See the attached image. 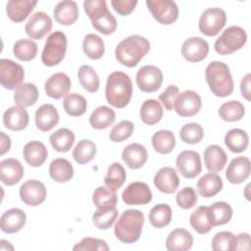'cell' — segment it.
<instances>
[{
  "label": "cell",
  "instance_id": "obj_12",
  "mask_svg": "<svg viewBox=\"0 0 251 251\" xmlns=\"http://www.w3.org/2000/svg\"><path fill=\"white\" fill-rule=\"evenodd\" d=\"M176 165L184 178H194L202 171L201 157L199 153L193 150H184L180 152L176 157Z\"/></svg>",
  "mask_w": 251,
  "mask_h": 251
},
{
  "label": "cell",
  "instance_id": "obj_18",
  "mask_svg": "<svg viewBox=\"0 0 251 251\" xmlns=\"http://www.w3.org/2000/svg\"><path fill=\"white\" fill-rule=\"evenodd\" d=\"M251 172L250 160L244 156L233 158L226 171V179L232 184H239L245 181Z\"/></svg>",
  "mask_w": 251,
  "mask_h": 251
},
{
  "label": "cell",
  "instance_id": "obj_38",
  "mask_svg": "<svg viewBox=\"0 0 251 251\" xmlns=\"http://www.w3.org/2000/svg\"><path fill=\"white\" fill-rule=\"evenodd\" d=\"M51 146L57 152H68L75 143V133L69 128H60L49 137Z\"/></svg>",
  "mask_w": 251,
  "mask_h": 251
},
{
  "label": "cell",
  "instance_id": "obj_19",
  "mask_svg": "<svg viewBox=\"0 0 251 251\" xmlns=\"http://www.w3.org/2000/svg\"><path fill=\"white\" fill-rule=\"evenodd\" d=\"M72 82L65 73H56L45 81V92L53 99H61L66 96L71 89Z\"/></svg>",
  "mask_w": 251,
  "mask_h": 251
},
{
  "label": "cell",
  "instance_id": "obj_42",
  "mask_svg": "<svg viewBox=\"0 0 251 251\" xmlns=\"http://www.w3.org/2000/svg\"><path fill=\"white\" fill-rule=\"evenodd\" d=\"M65 112L71 117L82 116L87 109L85 98L78 93H68L63 101Z\"/></svg>",
  "mask_w": 251,
  "mask_h": 251
},
{
  "label": "cell",
  "instance_id": "obj_20",
  "mask_svg": "<svg viewBox=\"0 0 251 251\" xmlns=\"http://www.w3.org/2000/svg\"><path fill=\"white\" fill-rule=\"evenodd\" d=\"M154 185L163 193H174L179 184V178L176 171L171 167L161 168L153 178Z\"/></svg>",
  "mask_w": 251,
  "mask_h": 251
},
{
  "label": "cell",
  "instance_id": "obj_46",
  "mask_svg": "<svg viewBox=\"0 0 251 251\" xmlns=\"http://www.w3.org/2000/svg\"><path fill=\"white\" fill-rule=\"evenodd\" d=\"M126 178V174L124 167L120 163L115 162L108 168L107 175L104 178V182L109 189L117 191L124 184Z\"/></svg>",
  "mask_w": 251,
  "mask_h": 251
},
{
  "label": "cell",
  "instance_id": "obj_44",
  "mask_svg": "<svg viewBox=\"0 0 251 251\" xmlns=\"http://www.w3.org/2000/svg\"><path fill=\"white\" fill-rule=\"evenodd\" d=\"M96 155V145L89 139H81L75 145L73 151V158L80 165L87 164L94 159Z\"/></svg>",
  "mask_w": 251,
  "mask_h": 251
},
{
  "label": "cell",
  "instance_id": "obj_31",
  "mask_svg": "<svg viewBox=\"0 0 251 251\" xmlns=\"http://www.w3.org/2000/svg\"><path fill=\"white\" fill-rule=\"evenodd\" d=\"M25 161L31 167H40L48 156L46 146L37 140L27 142L23 150Z\"/></svg>",
  "mask_w": 251,
  "mask_h": 251
},
{
  "label": "cell",
  "instance_id": "obj_16",
  "mask_svg": "<svg viewBox=\"0 0 251 251\" xmlns=\"http://www.w3.org/2000/svg\"><path fill=\"white\" fill-rule=\"evenodd\" d=\"M122 199L126 205H145L151 202L152 191L145 182L134 181L125 188Z\"/></svg>",
  "mask_w": 251,
  "mask_h": 251
},
{
  "label": "cell",
  "instance_id": "obj_48",
  "mask_svg": "<svg viewBox=\"0 0 251 251\" xmlns=\"http://www.w3.org/2000/svg\"><path fill=\"white\" fill-rule=\"evenodd\" d=\"M37 44L30 39H20L13 47L14 56L20 61L28 62L35 58L37 54Z\"/></svg>",
  "mask_w": 251,
  "mask_h": 251
},
{
  "label": "cell",
  "instance_id": "obj_43",
  "mask_svg": "<svg viewBox=\"0 0 251 251\" xmlns=\"http://www.w3.org/2000/svg\"><path fill=\"white\" fill-rule=\"evenodd\" d=\"M77 76L81 86L88 92L94 93L99 89L100 79L95 70L88 65H82L77 72Z\"/></svg>",
  "mask_w": 251,
  "mask_h": 251
},
{
  "label": "cell",
  "instance_id": "obj_30",
  "mask_svg": "<svg viewBox=\"0 0 251 251\" xmlns=\"http://www.w3.org/2000/svg\"><path fill=\"white\" fill-rule=\"evenodd\" d=\"M193 245L191 233L184 228H176L166 239V248L169 251H186Z\"/></svg>",
  "mask_w": 251,
  "mask_h": 251
},
{
  "label": "cell",
  "instance_id": "obj_49",
  "mask_svg": "<svg viewBox=\"0 0 251 251\" xmlns=\"http://www.w3.org/2000/svg\"><path fill=\"white\" fill-rule=\"evenodd\" d=\"M214 251H234L236 250V236L230 231H220L212 239Z\"/></svg>",
  "mask_w": 251,
  "mask_h": 251
},
{
  "label": "cell",
  "instance_id": "obj_32",
  "mask_svg": "<svg viewBox=\"0 0 251 251\" xmlns=\"http://www.w3.org/2000/svg\"><path fill=\"white\" fill-rule=\"evenodd\" d=\"M223 188L222 177L215 173H208L202 176L197 181L198 193L205 197L210 198L218 194Z\"/></svg>",
  "mask_w": 251,
  "mask_h": 251
},
{
  "label": "cell",
  "instance_id": "obj_54",
  "mask_svg": "<svg viewBox=\"0 0 251 251\" xmlns=\"http://www.w3.org/2000/svg\"><path fill=\"white\" fill-rule=\"evenodd\" d=\"M74 251H108L109 246L105 240L94 238V237H84L78 243L73 247Z\"/></svg>",
  "mask_w": 251,
  "mask_h": 251
},
{
  "label": "cell",
  "instance_id": "obj_10",
  "mask_svg": "<svg viewBox=\"0 0 251 251\" xmlns=\"http://www.w3.org/2000/svg\"><path fill=\"white\" fill-rule=\"evenodd\" d=\"M24 77L25 70L20 64L10 59L0 60V83L4 88L16 89L22 84Z\"/></svg>",
  "mask_w": 251,
  "mask_h": 251
},
{
  "label": "cell",
  "instance_id": "obj_47",
  "mask_svg": "<svg viewBox=\"0 0 251 251\" xmlns=\"http://www.w3.org/2000/svg\"><path fill=\"white\" fill-rule=\"evenodd\" d=\"M172 209L167 204H157L149 212V222L157 228L167 226L172 221Z\"/></svg>",
  "mask_w": 251,
  "mask_h": 251
},
{
  "label": "cell",
  "instance_id": "obj_29",
  "mask_svg": "<svg viewBox=\"0 0 251 251\" xmlns=\"http://www.w3.org/2000/svg\"><path fill=\"white\" fill-rule=\"evenodd\" d=\"M227 161L225 150L219 145H210L204 151V164L210 173L222 171Z\"/></svg>",
  "mask_w": 251,
  "mask_h": 251
},
{
  "label": "cell",
  "instance_id": "obj_8",
  "mask_svg": "<svg viewBox=\"0 0 251 251\" xmlns=\"http://www.w3.org/2000/svg\"><path fill=\"white\" fill-rule=\"evenodd\" d=\"M226 23V14L221 8L206 9L199 19V30L207 36L217 35Z\"/></svg>",
  "mask_w": 251,
  "mask_h": 251
},
{
  "label": "cell",
  "instance_id": "obj_26",
  "mask_svg": "<svg viewBox=\"0 0 251 251\" xmlns=\"http://www.w3.org/2000/svg\"><path fill=\"white\" fill-rule=\"evenodd\" d=\"M53 15L56 22L60 25H74L77 21L79 15L77 4L73 0H63L55 6Z\"/></svg>",
  "mask_w": 251,
  "mask_h": 251
},
{
  "label": "cell",
  "instance_id": "obj_35",
  "mask_svg": "<svg viewBox=\"0 0 251 251\" xmlns=\"http://www.w3.org/2000/svg\"><path fill=\"white\" fill-rule=\"evenodd\" d=\"M49 175L57 182H67L74 176V168L67 159L57 158L50 163Z\"/></svg>",
  "mask_w": 251,
  "mask_h": 251
},
{
  "label": "cell",
  "instance_id": "obj_28",
  "mask_svg": "<svg viewBox=\"0 0 251 251\" xmlns=\"http://www.w3.org/2000/svg\"><path fill=\"white\" fill-rule=\"evenodd\" d=\"M37 1L31 0H10L6 5L8 18L15 23L24 22L36 6Z\"/></svg>",
  "mask_w": 251,
  "mask_h": 251
},
{
  "label": "cell",
  "instance_id": "obj_23",
  "mask_svg": "<svg viewBox=\"0 0 251 251\" xmlns=\"http://www.w3.org/2000/svg\"><path fill=\"white\" fill-rule=\"evenodd\" d=\"M26 222L25 213L19 208L6 211L0 219V227L3 232L12 234L21 230Z\"/></svg>",
  "mask_w": 251,
  "mask_h": 251
},
{
  "label": "cell",
  "instance_id": "obj_52",
  "mask_svg": "<svg viewBox=\"0 0 251 251\" xmlns=\"http://www.w3.org/2000/svg\"><path fill=\"white\" fill-rule=\"evenodd\" d=\"M204 136L203 127L196 123H189L184 125L179 130L180 139L187 144L199 143Z\"/></svg>",
  "mask_w": 251,
  "mask_h": 251
},
{
  "label": "cell",
  "instance_id": "obj_55",
  "mask_svg": "<svg viewBox=\"0 0 251 251\" xmlns=\"http://www.w3.org/2000/svg\"><path fill=\"white\" fill-rule=\"evenodd\" d=\"M176 200V204L181 209H184V210L191 209L197 203L196 191L194 190V188L190 186L183 187L177 192Z\"/></svg>",
  "mask_w": 251,
  "mask_h": 251
},
{
  "label": "cell",
  "instance_id": "obj_17",
  "mask_svg": "<svg viewBox=\"0 0 251 251\" xmlns=\"http://www.w3.org/2000/svg\"><path fill=\"white\" fill-rule=\"evenodd\" d=\"M209 53L208 42L198 36L189 37L184 40L181 46V55L190 63L203 61Z\"/></svg>",
  "mask_w": 251,
  "mask_h": 251
},
{
  "label": "cell",
  "instance_id": "obj_56",
  "mask_svg": "<svg viewBox=\"0 0 251 251\" xmlns=\"http://www.w3.org/2000/svg\"><path fill=\"white\" fill-rule=\"evenodd\" d=\"M178 94H179L178 87L175 84H170L165 89V91L159 95V100L163 103L167 111H171L174 109V105Z\"/></svg>",
  "mask_w": 251,
  "mask_h": 251
},
{
  "label": "cell",
  "instance_id": "obj_57",
  "mask_svg": "<svg viewBox=\"0 0 251 251\" xmlns=\"http://www.w3.org/2000/svg\"><path fill=\"white\" fill-rule=\"evenodd\" d=\"M136 0H112L111 5L114 10L121 16L129 15L137 5Z\"/></svg>",
  "mask_w": 251,
  "mask_h": 251
},
{
  "label": "cell",
  "instance_id": "obj_13",
  "mask_svg": "<svg viewBox=\"0 0 251 251\" xmlns=\"http://www.w3.org/2000/svg\"><path fill=\"white\" fill-rule=\"evenodd\" d=\"M201 106L200 95L193 90H185L176 97L174 109L180 117H193L200 111Z\"/></svg>",
  "mask_w": 251,
  "mask_h": 251
},
{
  "label": "cell",
  "instance_id": "obj_25",
  "mask_svg": "<svg viewBox=\"0 0 251 251\" xmlns=\"http://www.w3.org/2000/svg\"><path fill=\"white\" fill-rule=\"evenodd\" d=\"M192 228L200 233H208L214 226V218L209 206H199L194 210L189 218Z\"/></svg>",
  "mask_w": 251,
  "mask_h": 251
},
{
  "label": "cell",
  "instance_id": "obj_7",
  "mask_svg": "<svg viewBox=\"0 0 251 251\" xmlns=\"http://www.w3.org/2000/svg\"><path fill=\"white\" fill-rule=\"evenodd\" d=\"M246 41V31L238 25H231L226 28L215 41L214 48L220 55H228L241 49Z\"/></svg>",
  "mask_w": 251,
  "mask_h": 251
},
{
  "label": "cell",
  "instance_id": "obj_14",
  "mask_svg": "<svg viewBox=\"0 0 251 251\" xmlns=\"http://www.w3.org/2000/svg\"><path fill=\"white\" fill-rule=\"evenodd\" d=\"M52 19L48 14L38 11L31 15L25 26V31L30 39H42L52 29Z\"/></svg>",
  "mask_w": 251,
  "mask_h": 251
},
{
  "label": "cell",
  "instance_id": "obj_50",
  "mask_svg": "<svg viewBox=\"0 0 251 251\" xmlns=\"http://www.w3.org/2000/svg\"><path fill=\"white\" fill-rule=\"evenodd\" d=\"M209 208L213 214L214 226L226 225L231 220L232 208L228 203L220 201L212 204Z\"/></svg>",
  "mask_w": 251,
  "mask_h": 251
},
{
  "label": "cell",
  "instance_id": "obj_45",
  "mask_svg": "<svg viewBox=\"0 0 251 251\" xmlns=\"http://www.w3.org/2000/svg\"><path fill=\"white\" fill-rule=\"evenodd\" d=\"M245 115L244 105L237 100H230L224 103L219 109V116L226 122H236Z\"/></svg>",
  "mask_w": 251,
  "mask_h": 251
},
{
  "label": "cell",
  "instance_id": "obj_51",
  "mask_svg": "<svg viewBox=\"0 0 251 251\" xmlns=\"http://www.w3.org/2000/svg\"><path fill=\"white\" fill-rule=\"evenodd\" d=\"M92 201L96 208L116 206L118 196L116 191L109 189L107 186H98L92 194Z\"/></svg>",
  "mask_w": 251,
  "mask_h": 251
},
{
  "label": "cell",
  "instance_id": "obj_5",
  "mask_svg": "<svg viewBox=\"0 0 251 251\" xmlns=\"http://www.w3.org/2000/svg\"><path fill=\"white\" fill-rule=\"evenodd\" d=\"M83 8L92 26L102 34H112L117 28V20L108 10L105 0H85Z\"/></svg>",
  "mask_w": 251,
  "mask_h": 251
},
{
  "label": "cell",
  "instance_id": "obj_24",
  "mask_svg": "<svg viewBox=\"0 0 251 251\" xmlns=\"http://www.w3.org/2000/svg\"><path fill=\"white\" fill-rule=\"evenodd\" d=\"M122 159L129 169L137 170L143 167L147 162L148 153L142 144L131 143L123 150Z\"/></svg>",
  "mask_w": 251,
  "mask_h": 251
},
{
  "label": "cell",
  "instance_id": "obj_3",
  "mask_svg": "<svg viewBox=\"0 0 251 251\" xmlns=\"http://www.w3.org/2000/svg\"><path fill=\"white\" fill-rule=\"evenodd\" d=\"M205 78L212 93L218 97H226L233 91L229 68L223 62H211L205 70Z\"/></svg>",
  "mask_w": 251,
  "mask_h": 251
},
{
  "label": "cell",
  "instance_id": "obj_15",
  "mask_svg": "<svg viewBox=\"0 0 251 251\" xmlns=\"http://www.w3.org/2000/svg\"><path fill=\"white\" fill-rule=\"evenodd\" d=\"M20 197L28 206H38L42 204L47 196L45 185L37 179H29L20 187Z\"/></svg>",
  "mask_w": 251,
  "mask_h": 251
},
{
  "label": "cell",
  "instance_id": "obj_34",
  "mask_svg": "<svg viewBox=\"0 0 251 251\" xmlns=\"http://www.w3.org/2000/svg\"><path fill=\"white\" fill-rule=\"evenodd\" d=\"M163 113V107L159 101L156 99H147L141 105L139 116L144 124L153 126L162 120Z\"/></svg>",
  "mask_w": 251,
  "mask_h": 251
},
{
  "label": "cell",
  "instance_id": "obj_40",
  "mask_svg": "<svg viewBox=\"0 0 251 251\" xmlns=\"http://www.w3.org/2000/svg\"><path fill=\"white\" fill-rule=\"evenodd\" d=\"M118 218V209L116 206H106L97 208L92 216L93 225L99 229L110 228Z\"/></svg>",
  "mask_w": 251,
  "mask_h": 251
},
{
  "label": "cell",
  "instance_id": "obj_9",
  "mask_svg": "<svg viewBox=\"0 0 251 251\" xmlns=\"http://www.w3.org/2000/svg\"><path fill=\"white\" fill-rule=\"evenodd\" d=\"M146 5L153 18L162 25H171L178 18V7L172 0H147Z\"/></svg>",
  "mask_w": 251,
  "mask_h": 251
},
{
  "label": "cell",
  "instance_id": "obj_59",
  "mask_svg": "<svg viewBox=\"0 0 251 251\" xmlns=\"http://www.w3.org/2000/svg\"><path fill=\"white\" fill-rule=\"evenodd\" d=\"M250 84H251V74H247L240 82V91L242 96L247 100L250 101Z\"/></svg>",
  "mask_w": 251,
  "mask_h": 251
},
{
  "label": "cell",
  "instance_id": "obj_39",
  "mask_svg": "<svg viewBox=\"0 0 251 251\" xmlns=\"http://www.w3.org/2000/svg\"><path fill=\"white\" fill-rule=\"evenodd\" d=\"M152 146L160 154L171 153L176 146V137L171 130L161 129L152 136Z\"/></svg>",
  "mask_w": 251,
  "mask_h": 251
},
{
  "label": "cell",
  "instance_id": "obj_61",
  "mask_svg": "<svg viewBox=\"0 0 251 251\" xmlns=\"http://www.w3.org/2000/svg\"><path fill=\"white\" fill-rule=\"evenodd\" d=\"M0 250L4 251V250H14V246L7 240L5 239H1L0 241Z\"/></svg>",
  "mask_w": 251,
  "mask_h": 251
},
{
  "label": "cell",
  "instance_id": "obj_1",
  "mask_svg": "<svg viewBox=\"0 0 251 251\" xmlns=\"http://www.w3.org/2000/svg\"><path fill=\"white\" fill-rule=\"evenodd\" d=\"M150 42L144 36L133 34L123 39L115 49V56L119 63L127 68L138 65L149 52Z\"/></svg>",
  "mask_w": 251,
  "mask_h": 251
},
{
  "label": "cell",
  "instance_id": "obj_58",
  "mask_svg": "<svg viewBox=\"0 0 251 251\" xmlns=\"http://www.w3.org/2000/svg\"><path fill=\"white\" fill-rule=\"evenodd\" d=\"M236 236V250H249L250 249V235L246 232H241Z\"/></svg>",
  "mask_w": 251,
  "mask_h": 251
},
{
  "label": "cell",
  "instance_id": "obj_6",
  "mask_svg": "<svg viewBox=\"0 0 251 251\" xmlns=\"http://www.w3.org/2000/svg\"><path fill=\"white\" fill-rule=\"evenodd\" d=\"M67 43V36L63 31L57 30L52 32L47 37L41 53L42 63L47 67L59 65L65 58Z\"/></svg>",
  "mask_w": 251,
  "mask_h": 251
},
{
  "label": "cell",
  "instance_id": "obj_2",
  "mask_svg": "<svg viewBox=\"0 0 251 251\" xmlns=\"http://www.w3.org/2000/svg\"><path fill=\"white\" fill-rule=\"evenodd\" d=\"M106 99L115 108H125L132 96V82L128 75L123 72H113L107 77L105 88Z\"/></svg>",
  "mask_w": 251,
  "mask_h": 251
},
{
  "label": "cell",
  "instance_id": "obj_33",
  "mask_svg": "<svg viewBox=\"0 0 251 251\" xmlns=\"http://www.w3.org/2000/svg\"><path fill=\"white\" fill-rule=\"evenodd\" d=\"M38 89L34 83L25 82L18 86L14 93V101L18 106L30 107L38 99Z\"/></svg>",
  "mask_w": 251,
  "mask_h": 251
},
{
  "label": "cell",
  "instance_id": "obj_53",
  "mask_svg": "<svg viewBox=\"0 0 251 251\" xmlns=\"http://www.w3.org/2000/svg\"><path fill=\"white\" fill-rule=\"evenodd\" d=\"M134 130V126L130 121L125 120L113 126L109 137L113 142H123L131 136Z\"/></svg>",
  "mask_w": 251,
  "mask_h": 251
},
{
  "label": "cell",
  "instance_id": "obj_60",
  "mask_svg": "<svg viewBox=\"0 0 251 251\" xmlns=\"http://www.w3.org/2000/svg\"><path fill=\"white\" fill-rule=\"evenodd\" d=\"M11 148V139L3 131L0 132V155H4Z\"/></svg>",
  "mask_w": 251,
  "mask_h": 251
},
{
  "label": "cell",
  "instance_id": "obj_62",
  "mask_svg": "<svg viewBox=\"0 0 251 251\" xmlns=\"http://www.w3.org/2000/svg\"><path fill=\"white\" fill-rule=\"evenodd\" d=\"M249 187H250V185L249 184H247L246 185V187H245V197H246V199L247 200H250V195H249V193H248V190H249Z\"/></svg>",
  "mask_w": 251,
  "mask_h": 251
},
{
  "label": "cell",
  "instance_id": "obj_27",
  "mask_svg": "<svg viewBox=\"0 0 251 251\" xmlns=\"http://www.w3.org/2000/svg\"><path fill=\"white\" fill-rule=\"evenodd\" d=\"M59 113L52 104H43L35 112V125L41 131H49L59 123Z\"/></svg>",
  "mask_w": 251,
  "mask_h": 251
},
{
  "label": "cell",
  "instance_id": "obj_11",
  "mask_svg": "<svg viewBox=\"0 0 251 251\" xmlns=\"http://www.w3.org/2000/svg\"><path fill=\"white\" fill-rule=\"evenodd\" d=\"M163 82L162 71L153 65L141 67L136 74V84L138 88L147 93L157 91Z\"/></svg>",
  "mask_w": 251,
  "mask_h": 251
},
{
  "label": "cell",
  "instance_id": "obj_41",
  "mask_svg": "<svg viewBox=\"0 0 251 251\" xmlns=\"http://www.w3.org/2000/svg\"><path fill=\"white\" fill-rule=\"evenodd\" d=\"M82 49L89 59L98 60L105 53L104 41L99 35L95 33H88L83 38Z\"/></svg>",
  "mask_w": 251,
  "mask_h": 251
},
{
  "label": "cell",
  "instance_id": "obj_22",
  "mask_svg": "<svg viewBox=\"0 0 251 251\" xmlns=\"http://www.w3.org/2000/svg\"><path fill=\"white\" fill-rule=\"evenodd\" d=\"M29 122L26 110L21 106H12L3 114V125L6 128L18 131L25 129Z\"/></svg>",
  "mask_w": 251,
  "mask_h": 251
},
{
  "label": "cell",
  "instance_id": "obj_4",
  "mask_svg": "<svg viewBox=\"0 0 251 251\" xmlns=\"http://www.w3.org/2000/svg\"><path fill=\"white\" fill-rule=\"evenodd\" d=\"M143 224L144 215L142 212L136 209L126 210L115 225V235L124 243H134L141 235Z\"/></svg>",
  "mask_w": 251,
  "mask_h": 251
},
{
  "label": "cell",
  "instance_id": "obj_36",
  "mask_svg": "<svg viewBox=\"0 0 251 251\" xmlns=\"http://www.w3.org/2000/svg\"><path fill=\"white\" fill-rule=\"evenodd\" d=\"M116 120V114L108 106L97 107L89 117V124L95 129H105L112 126Z\"/></svg>",
  "mask_w": 251,
  "mask_h": 251
},
{
  "label": "cell",
  "instance_id": "obj_21",
  "mask_svg": "<svg viewBox=\"0 0 251 251\" xmlns=\"http://www.w3.org/2000/svg\"><path fill=\"white\" fill-rule=\"evenodd\" d=\"M24 173L23 165L15 158H8L0 162V179L8 186L17 184L22 179Z\"/></svg>",
  "mask_w": 251,
  "mask_h": 251
},
{
  "label": "cell",
  "instance_id": "obj_37",
  "mask_svg": "<svg viewBox=\"0 0 251 251\" xmlns=\"http://www.w3.org/2000/svg\"><path fill=\"white\" fill-rule=\"evenodd\" d=\"M225 144L229 151L233 153H241L248 147V134L243 129L232 128L226 132L225 136Z\"/></svg>",
  "mask_w": 251,
  "mask_h": 251
}]
</instances>
